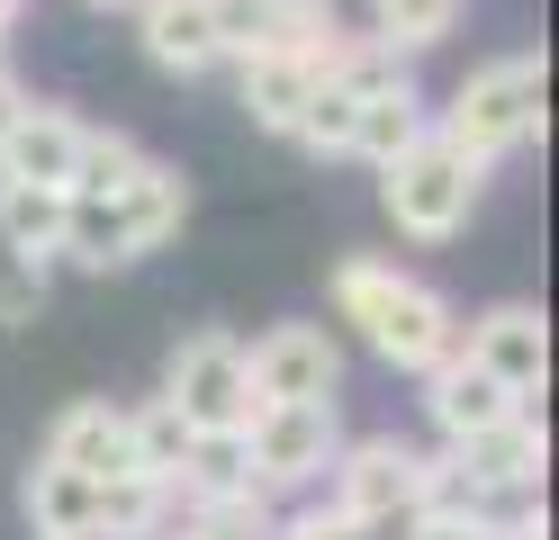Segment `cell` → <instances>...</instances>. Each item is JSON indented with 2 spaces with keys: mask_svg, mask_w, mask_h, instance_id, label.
Masks as SVG:
<instances>
[{
  "mask_svg": "<svg viewBox=\"0 0 559 540\" xmlns=\"http://www.w3.org/2000/svg\"><path fill=\"white\" fill-rule=\"evenodd\" d=\"M145 163V144L127 127H82V163H73V190H118V180Z\"/></svg>",
  "mask_w": 559,
  "mask_h": 540,
  "instance_id": "cell-25",
  "label": "cell"
},
{
  "mask_svg": "<svg viewBox=\"0 0 559 540\" xmlns=\"http://www.w3.org/2000/svg\"><path fill=\"white\" fill-rule=\"evenodd\" d=\"M433 127V99L415 91V82H397V91H370L361 108H353V163H397L415 135Z\"/></svg>",
  "mask_w": 559,
  "mask_h": 540,
  "instance_id": "cell-17",
  "label": "cell"
},
{
  "mask_svg": "<svg viewBox=\"0 0 559 540\" xmlns=\"http://www.w3.org/2000/svg\"><path fill=\"white\" fill-rule=\"evenodd\" d=\"M542 108H550V63L542 55H497L451 91V108H433V127L469 163H506V154H523L542 135Z\"/></svg>",
  "mask_w": 559,
  "mask_h": 540,
  "instance_id": "cell-2",
  "label": "cell"
},
{
  "mask_svg": "<svg viewBox=\"0 0 559 540\" xmlns=\"http://www.w3.org/2000/svg\"><path fill=\"white\" fill-rule=\"evenodd\" d=\"M127 432H135V478H181V459H190V442L199 432L171 415V396H145V406H127Z\"/></svg>",
  "mask_w": 559,
  "mask_h": 540,
  "instance_id": "cell-21",
  "label": "cell"
},
{
  "mask_svg": "<svg viewBox=\"0 0 559 540\" xmlns=\"http://www.w3.org/2000/svg\"><path fill=\"white\" fill-rule=\"evenodd\" d=\"M135 36H145V55L163 72H181V82H199V72H217V27H207V0H135Z\"/></svg>",
  "mask_w": 559,
  "mask_h": 540,
  "instance_id": "cell-13",
  "label": "cell"
},
{
  "mask_svg": "<svg viewBox=\"0 0 559 540\" xmlns=\"http://www.w3.org/2000/svg\"><path fill=\"white\" fill-rule=\"evenodd\" d=\"M451 459H461L487 495L533 504V495H542V468H550V432L533 423V406H514L506 423H487V432H469V442H451Z\"/></svg>",
  "mask_w": 559,
  "mask_h": 540,
  "instance_id": "cell-9",
  "label": "cell"
},
{
  "mask_svg": "<svg viewBox=\"0 0 559 540\" xmlns=\"http://www.w3.org/2000/svg\"><path fill=\"white\" fill-rule=\"evenodd\" d=\"M73 163H82V118L55 99H27L10 144H0V180H27V190H73Z\"/></svg>",
  "mask_w": 559,
  "mask_h": 540,
  "instance_id": "cell-11",
  "label": "cell"
},
{
  "mask_svg": "<svg viewBox=\"0 0 559 540\" xmlns=\"http://www.w3.org/2000/svg\"><path fill=\"white\" fill-rule=\"evenodd\" d=\"M91 10H135V0H91Z\"/></svg>",
  "mask_w": 559,
  "mask_h": 540,
  "instance_id": "cell-31",
  "label": "cell"
},
{
  "mask_svg": "<svg viewBox=\"0 0 559 540\" xmlns=\"http://www.w3.org/2000/svg\"><path fill=\"white\" fill-rule=\"evenodd\" d=\"M235 442H243V478L262 495H307V487H325V468L343 451V415L334 406H262Z\"/></svg>",
  "mask_w": 559,
  "mask_h": 540,
  "instance_id": "cell-6",
  "label": "cell"
},
{
  "mask_svg": "<svg viewBox=\"0 0 559 540\" xmlns=\"http://www.w3.org/2000/svg\"><path fill=\"white\" fill-rule=\"evenodd\" d=\"M307 91H317V72H307L298 55H243V63H235V99H243V118L271 127V135H289V127H298Z\"/></svg>",
  "mask_w": 559,
  "mask_h": 540,
  "instance_id": "cell-16",
  "label": "cell"
},
{
  "mask_svg": "<svg viewBox=\"0 0 559 540\" xmlns=\"http://www.w3.org/2000/svg\"><path fill=\"white\" fill-rule=\"evenodd\" d=\"M19 10H27V0H0V36H10V27H19Z\"/></svg>",
  "mask_w": 559,
  "mask_h": 540,
  "instance_id": "cell-30",
  "label": "cell"
},
{
  "mask_svg": "<svg viewBox=\"0 0 559 540\" xmlns=\"http://www.w3.org/2000/svg\"><path fill=\"white\" fill-rule=\"evenodd\" d=\"M163 540H199V531H181V523H171V531H163Z\"/></svg>",
  "mask_w": 559,
  "mask_h": 540,
  "instance_id": "cell-32",
  "label": "cell"
},
{
  "mask_svg": "<svg viewBox=\"0 0 559 540\" xmlns=\"http://www.w3.org/2000/svg\"><path fill=\"white\" fill-rule=\"evenodd\" d=\"M280 10H289V0H207V27H217V55H226V63L262 55L271 36H280Z\"/></svg>",
  "mask_w": 559,
  "mask_h": 540,
  "instance_id": "cell-23",
  "label": "cell"
},
{
  "mask_svg": "<svg viewBox=\"0 0 559 540\" xmlns=\"http://www.w3.org/2000/svg\"><path fill=\"white\" fill-rule=\"evenodd\" d=\"M406 540H506L497 523H451V514H415V531Z\"/></svg>",
  "mask_w": 559,
  "mask_h": 540,
  "instance_id": "cell-28",
  "label": "cell"
},
{
  "mask_svg": "<svg viewBox=\"0 0 559 540\" xmlns=\"http://www.w3.org/2000/svg\"><path fill=\"white\" fill-rule=\"evenodd\" d=\"M271 540H370L353 514H334V504H298V514H280Z\"/></svg>",
  "mask_w": 559,
  "mask_h": 540,
  "instance_id": "cell-27",
  "label": "cell"
},
{
  "mask_svg": "<svg viewBox=\"0 0 559 540\" xmlns=\"http://www.w3.org/2000/svg\"><path fill=\"white\" fill-rule=\"evenodd\" d=\"M37 459L82 468V478H99V487L135 478V432H127V406H109V396H82V406H63Z\"/></svg>",
  "mask_w": 559,
  "mask_h": 540,
  "instance_id": "cell-10",
  "label": "cell"
},
{
  "mask_svg": "<svg viewBox=\"0 0 559 540\" xmlns=\"http://www.w3.org/2000/svg\"><path fill=\"white\" fill-rule=\"evenodd\" d=\"M181 531H199V540H271L280 531V495H262V487L199 495V504H181Z\"/></svg>",
  "mask_w": 559,
  "mask_h": 540,
  "instance_id": "cell-19",
  "label": "cell"
},
{
  "mask_svg": "<svg viewBox=\"0 0 559 540\" xmlns=\"http://www.w3.org/2000/svg\"><path fill=\"white\" fill-rule=\"evenodd\" d=\"M325 504L334 514H353L370 540H406L415 514H425V451L397 442V432H361V442H343L334 468H325Z\"/></svg>",
  "mask_w": 559,
  "mask_h": 540,
  "instance_id": "cell-4",
  "label": "cell"
},
{
  "mask_svg": "<svg viewBox=\"0 0 559 540\" xmlns=\"http://www.w3.org/2000/svg\"><path fill=\"white\" fill-rule=\"evenodd\" d=\"M171 523H181V495L163 478H118V487H99V531L91 540H163Z\"/></svg>",
  "mask_w": 559,
  "mask_h": 540,
  "instance_id": "cell-18",
  "label": "cell"
},
{
  "mask_svg": "<svg viewBox=\"0 0 559 540\" xmlns=\"http://www.w3.org/2000/svg\"><path fill=\"white\" fill-rule=\"evenodd\" d=\"M334 315L361 324V343L389 360V370H415V379H425L433 360L461 351V315H451V298H442L433 279L379 262V252L334 262Z\"/></svg>",
  "mask_w": 559,
  "mask_h": 540,
  "instance_id": "cell-1",
  "label": "cell"
},
{
  "mask_svg": "<svg viewBox=\"0 0 559 540\" xmlns=\"http://www.w3.org/2000/svg\"><path fill=\"white\" fill-rule=\"evenodd\" d=\"M19 504H27V523H37V540H91L99 531V478H82V468L37 459Z\"/></svg>",
  "mask_w": 559,
  "mask_h": 540,
  "instance_id": "cell-14",
  "label": "cell"
},
{
  "mask_svg": "<svg viewBox=\"0 0 559 540\" xmlns=\"http://www.w3.org/2000/svg\"><path fill=\"white\" fill-rule=\"evenodd\" d=\"M163 396H171V415H181L190 432H243L262 415L253 379H243V343L226 334V324H199V334L163 360Z\"/></svg>",
  "mask_w": 559,
  "mask_h": 540,
  "instance_id": "cell-5",
  "label": "cell"
},
{
  "mask_svg": "<svg viewBox=\"0 0 559 540\" xmlns=\"http://www.w3.org/2000/svg\"><path fill=\"white\" fill-rule=\"evenodd\" d=\"M19 108H27V91L10 82V72H0V144H10V127H19Z\"/></svg>",
  "mask_w": 559,
  "mask_h": 540,
  "instance_id": "cell-29",
  "label": "cell"
},
{
  "mask_svg": "<svg viewBox=\"0 0 559 540\" xmlns=\"http://www.w3.org/2000/svg\"><path fill=\"white\" fill-rule=\"evenodd\" d=\"M118 207H127L135 252L171 243V235H181V216H190V180H181V163H154V154H145V163L118 180Z\"/></svg>",
  "mask_w": 559,
  "mask_h": 540,
  "instance_id": "cell-15",
  "label": "cell"
},
{
  "mask_svg": "<svg viewBox=\"0 0 559 540\" xmlns=\"http://www.w3.org/2000/svg\"><path fill=\"white\" fill-rule=\"evenodd\" d=\"M461 360L469 370H487L514 406H533V396L550 387V324H542V307H487L478 324H461Z\"/></svg>",
  "mask_w": 559,
  "mask_h": 540,
  "instance_id": "cell-8",
  "label": "cell"
},
{
  "mask_svg": "<svg viewBox=\"0 0 559 540\" xmlns=\"http://www.w3.org/2000/svg\"><path fill=\"white\" fill-rule=\"evenodd\" d=\"M353 91H334V82H317V91H307V108H298V144H307V154H353Z\"/></svg>",
  "mask_w": 559,
  "mask_h": 540,
  "instance_id": "cell-24",
  "label": "cell"
},
{
  "mask_svg": "<svg viewBox=\"0 0 559 540\" xmlns=\"http://www.w3.org/2000/svg\"><path fill=\"white\" fill-rule=\"evenodd\" d=\"M243 379H253L262 406H334L343 343L325 334V324H271V334L243 343Z\"/></svg>",
  "mask_w": 559,
  "mask_h": 540,
  "instance_id": "cell-7",
  "label": "cell"
},
{
  "mask_svg": "<svg viewBox=\"0 0 559 540\" xmlns=\"http://www.w3.org/2000/svg\"><path fill=\"white\" fill-rule=\"evenodd\" d=\"M506 415H514V396L487 379V370H469L461 351L425 370V423L442 432V451H451V442H469V432H487V423H506Z\"/></svg>",
  "mask_w": 559,
  "mask_h": 540,
  "instance_id": "cell-12",
  "label": "cell"
},
{
  "mask_svg": "<svg viewBox=\"0 0 559 540\" xmlns=\"http://www.w3.org/2000/svg\"><path fill=\"white\" fill-rule=\"evenodd\" d=\"M0 235H10L27 262L55 271V243H63V190H27V180H0Z\"/></svg>",
  "mask_w": 559,
  "mask_h": 540,
  "instance_id": "cell-20",
  "label": "cell"
},
{
  "mask_svg": "<svg viewBox=\"0 0 559 540\" xmlns=\"http://www.w3.org/2000/svg\"><path fill=\"white\" fill-rule=\"evenodd\" d=\"M37 307H46V262H27L0 235V324H37Z\"/></svg>",
  "mask_w": 559,
  "mask_h": 540,
  "instance_id": "cell-26",
  "label": "cell"
},
{
  "mask_svg": "<svg viewBox=\"0 0 559 540\" xmlns=\"http://www.w3.org/2000/svg\"><path fill=\"white\" fill-rule=\"evenodd\" d=\"M478 190H487V163H469L442 127H425L397 163H379V207H389V226L406 243H451L469 226Z\"/></svg>",
  "mask_w": 559,
  "mask_h": 540,
  "instance_id": "cell-3",
  "label": "cell"
},
{
  "mask_svg": "<svg viewBox=\"0 0 559 540\" xmlns=\"http://www.w3.org/2000/svg\"><path fill=\"white\" fill-rule=\"evenodd\" d=\"M461 10L469 0H370V36L397 46V55H425V46H442L461 27Z\"/></svg>",
  "mask_w": 559,
  "mask_h": 540,
  "instance_id": "cell-22",
  "label": "cell"
},
{
  "mask_svg": "<svg viewBox=\"0 0 559 540\" xmlns=\"http://www.w3.org/2000/svg\"><path fill=\"white\" fill-rule=\"evenodd\" d=\"M0 72H10V63H0Z\"/></svg>",
  "mask_w": 559,
  "mask_h": 540,
  "instance_id": "cell-33",
  "label": "cell"
}]
</instances>
